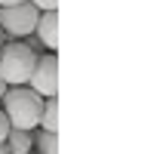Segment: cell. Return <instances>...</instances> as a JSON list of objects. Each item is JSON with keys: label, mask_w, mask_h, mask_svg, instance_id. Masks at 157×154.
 <instances>
[{"label": "cell", "mask_w": 157, "mask_h": 154, "mask_svg": "<svg viewBox=\"0 0 157 154\" xmlns=\"http://www.w3.org/2000/svg\"><path fill=\"white\" fill-rule=\"evenodd\" d=\"M3 148L10 154H31L34 151V133L31 129H19V126H10L6 139H3Z\"/></svg>", "instance_id": "6"}, {"label": "cell", "mask_w": 157, "mask_h": 154, "mask_svg": "<svg viewBox=\"0 0 157 154\" xmlns=\"http://www.w3.org/2000/svg\"><path fill=\"white\" fill-rule=\"evenodd\" d=\"M40 10L31 3V0H22V3L13 6H0V28L6 31V37H25L37 28Z\"/></svg>", "instance_id": "3"}, {"label": "cell", "mask_w": 157, "mask_h": 154, "mask_svg": "<svg viewBox=\"0 0 157 154\" xmlns=\"http://www.w3.org/2000/svg\"><path fill=\"white\" fill-rule=\"evenodd\" d=\"M34 65H37V52L25 40H6L0 46V77H3L10 87L28 83Z\"/></svg>", "instance_id": "2"}, {"label": "cell", "mask_w": 157, "mask_h": 154, "mask_svg": "<svg viewBox=\"0 0 157 154\" xmlns=\"http://www.w3.org/2000/svg\"><path fill=\"white\" fill-rule=\"evenodd\" d=\"M0 154H10V151H6V148H3V145H0Z\"/></svg>", "instance_id": "14"}, {"label": "cell", "mask_w": 157, "mask_h": 154, "mask_svg": "<svg viewBox=\"0 0 157 154\" xmlns=\"http://www.w3.org/2000/svg\"><path fill=\"white\" fill-rule=\"evenodd\" d=\"M59 102H56V96H46L43 99V108H40V123L37 126H43V129H56L59 126Z\"/></svg>", "instance_id": "7"}, {"label": "cell", "mask_w": 157, "mask_h": 154, "mask_svg": "<svg viewBox=\"0 0 157 154\" xmlns=\"http://www.w3.org/2000/svg\"><path fill=\"white\" fill-rule=\"evenodd\" d=\"M56 25H59V16H56V10H43V13H40V19H37V28H34V34H37V40L43 43V49H46V52H56V46H59Z\"/></svg>", "instance_id": "5"}, {"label": "cell", "mask_w": 157, "mask_h": 154, "mask_svg": "<svg viewBox=\"0 0 157 154\" xmlns=\"http://www.w3.org/2000/svg\"><path fill=\"white\" fill-rule=\"evenodd\" d=\"M6 133H10V120H6V114H3V108H0V145H3V139H6Z\"/></svg>", "instance_id": "9"}, {"label": "cell", "mask_w": 157, "mask_h": 154, "mask_svg": "<svg viewBox=\"0 0 157 154\" xmlns=\"http://www.w3.org/2000/svg\"><path fill=\"white\" fill-rule=\"evenodd\" d=\"M13 3H22V0H0V6H13Z\"/></svg>", "instance_id": "12"}, {"label": "cell", "mask_w": 157, "mask_h": 154, "mask_svg": "<svg viewBox=\"0 0 157 154\" xmlns=\"http://www.w3.org/2000/svg\"><path fill=\"white\" fill-rule=\"evenodd\" d=\"M34 148H37V154H59L56 129H40V133L34 136Z\"/></svg>", "instance_id": "8"}, {"label": "cell", "mask_w": 157, "mask_h": 154, "mask_svg": "<svg viewBox=\"0 0 157 154\" xmlns=\"http://www.w3.org/2000/svg\"><path fill=\"white\" fill-rule=\"evenodd\" d=\"M0 108H3L10 126H19V129H37V123H40V108H43V96L34 93L28 83L6 87L3 99H0Z\"/></svg>", "instance_id": "1"}, {"label": "cell", "mask_w": 157, "mask_h": 154, "mask_svg": "<svg viewBox=\"0 0 157 154\" xmlns=\"http://www.w3.org/2000/svg\"><path fill=\"white\" fill-rule=\"evenodd\" d=\"M31 3L43 13V10H56V6H59V0H31Z\"/></svg>", "instance_id": "10"}, {"label": "cell", "mask_w": 157, "mask_h": 154, "mask_svg": "<svg viewBox=\"0 0 157 154\" xmlns=\"http://www.w3.org/2000/svg\"><path fill=\"white\" fill-rule=\"evenodd\" d=\"M3 43H6V31H3V28H0V46H3Z\"/></svg>", "instance_id": "13"}, {"label": "cell", "mask_w": 157, "mask_h": 154, "mask_svg": "<svg viewBox=\"0 0 157 154\" xmlns=\"http://www.w3.org/2000/svg\"><path fill=\"white\" fill-rule=\"evenodd\" d=\"M6 87H10V83L3 80V77H0V99H3V93H6Z\"/></svg>", "instance_id": "11"}, {"label": "cell", "mask_w": 157, "mask_h": 154, "mask_svg": "<svg viewBox=\"0 0 157 154\" xmlns=\"http://www.w3.org/2000/svg\"><path fill=\"white\" fill-rule=\"evenodd\" d=\"M28 87L34 93H40L43 99L59 93V59H56V52L37 56V65H34V71L28 77Z\"/></svg>", "instance_id": "4"}]
</instances>
